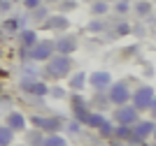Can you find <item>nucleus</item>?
<instances>
[{
    "label": "nucleus",
    "mask_w": 156,
    "mask_h": 146,
    "mask_svg": "<svg viewBox=\"0 0 156 146\" xmlns=\"http://www.w3.org/2000/svg\"><path fill=\"white\" fill-rule=\"evenodd\" d=\"M135 12L140 14V16H147V14H151V2L149 0H140L135 5Z\"/></svg>",
    "instance_id": "20"
},
{
    "label": "nucleus",
    "mask_w": 156,
    "mask_h": 146,
    "mask_svg": "<svg viewBox=\"0 0 156 146\" xmlns=\"http://www.w3.org/2000/svg\"><path fill=\"white\" fill-rule=\"evenodd\" d=\"M72 7H77V0L75 2H63V9H72Z\"/></svg>",
    "instance_id": "30"
},
{
    "label": "nucleus",
    "mask_w": 156,
    "mask_h": 146,
    "mask_svg": "<svg viewBox=\"0 0 156 146\" xmlns=\"http://www.w3.org/2000/svg\"><path fill=\"white\" fill-rule=\"evenodd\" d=\"M130 97H133V107H135L137 111H142V109H151V111H154V88H151V86L137 88Z\"/></svg>",
    "instance_id": "4"
},
{
    "label": "nucleus",
    "mask_w": 156,
    "mask_h": 146,
    "mask_svg": "<svg viewBox=\"0 0 156 146\" xmlns=\"http://www.w3.org/2000/svg\"><path fill=\"white\" fill-rule=\"evenodd\" d=\"M103 28H105V23H103L100 19H93L91 23H89V30H91V32H100Z\"/></svg>",
    "instance_id": "24"
},
{
    "label": "nucleus",
    "mask_w": 156,
    "mask_h": 146,
    "mask_svg": "<svg viewBox=\"0 0 156 146\" xmlns=\"http://www.w3.org/2000/svg\"><path fill=\"white\" fill-rule=\"evenodd\" d=\"M14 141V132L7 125H0V146H12Z\"/></svg>",
    "instance_id": "17"
},
{
    "label": "nucleus",
    "mask_w": 156,
    "mask_h": 146,
    "mask_svg": "<svg viewBox=\"0 0 156 146\" xmlns=\"http://www.w3.org/2000/svg\"><path fill=\"white\" fill-rule=\"evenodd\" d=\"M130 127H133V141H142L154 134V121H137Z\"/></svg>",
    "instance_id": "8"
},
{
    "label": "nucleus",
    "mask_w": 156,
    "mask_h": 146,
    "mask_svg": "<svg viewBox=\"0 0 156 146\" xmlns=\"http://www.w3.org/2000/svg\"><path fill=\"white\" fill-rule=\"evenodd\" d=\"M0 2H2V0H0Z\"/></svg>",
    "instance_id": "34"
},
{
    "label": "nucleus",
    "mask_w": 156,
    "mask_h": 146,
    "mask_svg": "<svg viewBox=\"0 0 156 146\" xmlns=\"http://www.w3.org/2000/svg\"><path fill=\"white\" fill-rule=\"evenodd\" d=\"M30 123L37 127L40 132H47V134H56L61 127H63V121L56 118V116H37V114H35L30 118Z\"/></svg>",
    "instance_id": "3"
},
{
    "label": "nucleus",
    "mask_w": 156,
    "mask_h": 146,
    "mask_svg": "<svg viewBox=\"0 0 156 146\" xmlns=\"http://www.w3.org/2000/svg\"><path fill=\"white\" fill-rule=\"evenodd\" d=\"M107 102L114 104V107L128 104V102H130V88H128V83H124V81L110 83V88H107Z\"/></svg>",
    "instance_id": "2"
},
{
    "label": "nucleus",
    "mask_w": 156,
    "mask_h": 146,
    "mask_svg": "<svg viewBox=\"0 0 156 146\" xmlns=\"http://www.w3.org/2000/svg\"><path fill=\"white\" fill-rule=\"evenodd\" d=\"M19 146H23V144H19Z\"/></svg>",
    "instance_id": "33"
},
{
    "label": "nucleus",
    "mask_w": 156,
    "mask_h": 146,
    "mask_svg": "<svg viewBox=\"0 0 156 146\" xmlns=\"http://www.w3.org/2000/svg\"><path fill=\"white\" fill-rule=\"evenodd\" d=\"M107 9H110V2H105V0H98V2H93V5H91V12L96 14V16L107 14Z\"/></svg>",
    "instance_id": "19"
},
{
    "label": "nucleus",
    "mask_w": 156,
    "mask_h": 146,
    "mask_svg": "<svg viewBox=\"0 0 156 146\" xmlns=\"http://www.w3.org/2000/svg\"><path fill=\"white\" fill-rule=\"evenodd\" d=\"M128 9H130V2H128V0H121V2H117V12L124 14V12H128Z\"/></svg>",
    "instance_id": "27"
},
{
    "label": "nucleus",
    "mask_w": 156,
    "mask_h": 146,
    "mask_svg": "<svg viewBox=\"0 0 156 146\" xmlns=\"http://www.w3.org/2000/svg\"><path fill=\"white\" fill-rule=\"evenodd\" d=\"M137 111L133 104H121V107H117V111H114V123L117 125H133V123H137Z\"/></svg>",
    "instance_id": "6"
},
{
    "label": "nucleus",
    "mask_w": 156,
    "mask_h": 146,
    "mask_svg": "<svg viewBox=\"0 0 156 146\" xmlns=\"http://www.w3.org/2000/svg\"><path fill=\"white\" fill-rule=\"evenodd\" d=\"M5 28H7V30H21V19L16 21V16H14V19L5 21Z\"/></svg>",
    "instance_id": "23"
},
{
    "label": "nucleus",
    "mask_w": 156,
    "mask_h": 146,
    "mask_svg": "<svg viewBox=\"0 0 156 146\" xmlns=\"http://www.w3.org/2000/svg\"><path fill=\"white\" fill-rule=\"evenodd\" d=\"M21 2H23V7H26V9H37V7H42V2H44V0H21Z\"/></svg>",
    "instance_id": "22"
},
{
    "label": "nucleus",
    "mask_w": 156,
    "mask_h": 146,
    "mask_svg": "<svg viewBox=\"0 0 156 146\" xmlns=\"http://www.w3.org/2000/svg\"><path fill=\"white\" fill-rule=\"evenodd\" d=\"M98 130H100V134H103V137H112V130H114V125H112L110 121H105L103 125L98 127Z\"/></svg>",
    "instance_id": "21"
},
{
    "label": "nucleus",
    "mask_w": 156,
    "mask_h": 146,
    "mask_svg": "<svg viewBox=\"0 0 156 146\" xmlns=\"http://www.w3.org/2000/svg\"><path fill=\"white\" fill-rule=\"evenodd\" d=\"M72 72V60L70 56H51L47 60V74L54 79H63Z\"/></svg>",
    "instance_id": "1"
},
{
    "label": "nucleus",
    "mask_w": 156,
    "mask_h": 146,
    "mask_svg": "<svg viewBox=\"0 0 156 146\" xmlns=\"http://www.w3.org/2000/svg\"><path fill=\"white\" fill-rule=\"evenodd\" d=\"M42 139H44V137H42L40 132L37 134H35V132L30 134V144H35V146H42Z\"/></svg>",
    "instance_id": "28"
},
{
    "label": "nucleus",
    "mask_w": 156,
    "mask_h": 146,
    "mask_svg": "<svg viewBox=\"0 0 156 146\" xmlns=\"http://www.w3.org/2000/svg\"><path fill=\"white\" fill-rule=\"evenodd\" d=\"M19 42L23 46H26V49H30V46H35V42H37V32L35 30H19Z\"/></svg>",
    "instance_id": "14"
},
{
    "label": "nucleus",
    "mask_w": 156,
    "mask_h": 146,
    "mask_svg": "<svg viewBox=\"0 0 156 146\" xmlns=\"http://www.w3.org/2000/svg\"><path fill=\"white\" fill-rule=\"evenodd\" d=\"M84 86H86V74L77 72V74L70 76V88H72V90H82Z\"/></svg>",
    "instance_id": "18"
},
{
    "label": "nucleus",
    "mask_w": 156,
    "mask_h": 146,
    "mask_svg": "<svg viewBox=\"0 0 156 146\" xmlns=\"http://www.w3.org/2000/svg\"><path fill=\"white\" fill-rule=\"evenodd\" d=\"M75 49H77L75 35H61L54 39V53H58V56H70V53H75Z\"/></svg>",
    "instance_id": "7"
},
{
    "label": "nucleus",
    "mask_w": 156,
    "mask_h": 146,
    "mask_svg": "<svg viewBox=\"0 0 156 146\" xmlns=\"http://www.w3.org/2000/svg\"><path fill=\"white\" fill-rule=\"evenodd\" d=\"M42 146H68V141H65V137H61L56 132V134H47L42 139Z\"/></svg>",
    "instance_id": "16"
},
{
    "label": "nucleus",
    "mask_w": 156,
    "mask_h": 146,
    "mask_svg": "<svg viewBox=\"0 0 156 146\" xmlns=\"http://www.w3.org/2000/svg\"><path fill=\"white\" fill-rule=\"evenodd\" d=\"M23 88H26L30 95H35V97H44L47 93H49V86H47L44 81H30V83H23Z\"/></svg>",
    "instance_id": "12"
},
{
    "label": "nucleus",
    "mask_w": 156,
    "mask_h": 146,
    "mask_svg": "<svg viewBox=\"0 0 156 146\" xmlns=\"http://www.w3.org/2000/svg\"><path fill=\"white\" fill-rule=\"evenodd\" d=\"M28 53H30V58L35 63L37 60H49L54 56V39H37L35 46L28 49Z\"/></svg>",
    "instance_id": "5"
},
{
    "label": "nucleus",
    "mask_w": 156,
    "mask_h": 146,
    "mask_svg": "<svg viewBox=\"0 0 156 146\" xmlns=\"http://www.w3.org/2000/svg\"><path fill=\"white\" fill-rule=\"evenodd\" d=\"M112 137L124 139V141H133V127H130V125H114V130H112Z\"/></svg>",
    "instance_id": "13"
},
{
    "label": "nucleus",
    "mask_w": 156,
    "mask_h": 146,
    "mask_svg": "<svg viewBox=\"0 0 156 146\" xmlns=\"http://www.w3.org/2000/svg\"><path fill=\"white\" fill-rule=\"evenodd\" d=\"M26 116L21 114V111H9V114H7V123L5 125L9 127V130H12V132H23V130H26Z\"/></svg>",
    "instance_id": "10"
},
{
    "label": "nucleus",
    "mask_w": 156,
    "mask_h": 146,
    "mask_svg": "<svg viewBox=\"0 0 156 146\" xmlns=\"http://www.w3.org/2000/svg\"><path fill=\"white\" fill-rule=\"evenodd\" d=\"M105 121H107V118H105V116L100 114V111H91V114H89V118H86V123H84V125H89V127H93V130H98V127L103 125Z\"/></svg>",
    "instance_id": "15"
},
{
    "label": "nucleus",
    "mask_w": 156,
    "mask_h": 146,
    "mask_svg": "<svg viewBox=\"0 0 156 146\" xmlns=\"http://www.w3.org/2000/svg\"><path fill=\"white\" fill-rule=\"evenodd\" d=\"M79 130H82V123H79V121H70V123H68V132H70V134H77Z\"/></svg>",
    "instance_id": "25"
},
{
    "label": "nucleus",
    "mask_w": 156,
    "mask_h": 146,
    "mask_svg": "<svg viewBox=\"0 0 156 146\" xmlns=\"http://www.w3.org/2000/svg\"><path fill=\"white\" fill-rule=\"evenodd\" d=\"M47 2H58V0H47Z\"/></svg>",
    "instance_id": "31"
},
{
    "label": "nucleus",
    "mask_w": 156,
    "mask_h": 146,
    "mask_svg": "<svg viewBox=\"0 0 156 146\" xmlns=\"http://www.w3.org/2000/svg\"><path fill=\"white\" fill-rule=\"evenodd\" d=\"M135 144H137V141H135ZM137 146H144V144H137Z\"/></svg>",
    "instance_id": "32"
},
{
    "label": "nucleus",
    "mask_w": 156,
    "mask_h": 146,
    "mask_svg": "<svg viewBox=\"0 0 156 146\" xmlns=\"http://www.w3.org/2000/svg\"><path fill=\"white\" fill-rule=\"evenodd\" d=\"M47 28L49 30H68L70 28V19L65 16V14H56V16H49V21H47Z\"/></svg>",
    "instance_id": "11"
},
{
    "label": "nucleus",
    "mask_w": 156,
    "mask_h": 146,
    "mask_svg": "<svg viewBox=\"0 0 156 146\" xmlns=\"http://www.w3.org/2000/svg\"><path fill=\"white\" fill-rule=\"evenodd\" d=\"M72 104H84V97H82V95H75V97H72Z\"/></svg>",
    "instance_id": "29"
},
{
    "label": "nucleus",
    "mask_w": 156,
    "mask_h": 146,
    "mask_svg": "<svg viewBox=\"0 0 156 146\" xmlns=\"http://www.w3.org/2000/svg\"><path fill=\"white\" fill-rule=\"evenodd\" d=\"M49 95H51V97H56V100H61V97H65V90L56 86V88H51V90H49Z\"/></svg>",
    "instance_id": "26"
},
{
    "label": "nucleus",
    "mask_w": 156,
    "mask_h": 146,
    "mask_svg": "<svg viewBox=\"0 0 156 146\" xmlns=\"http://www.w3.org/2000/svg\"><path fill=\"white\" fill-rule=\"evenodd\" d=\"M86 81L91 83V88H96V90H107L112 83V74L110 72H93L91 76H86Z\"/></svg>",
    "instance_id": "9"
}]
</instances>
